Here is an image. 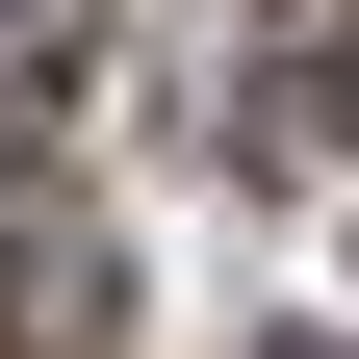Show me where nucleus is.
Masks as SVG:
<instances>
[{"mask_svg":"<svg viewBox=\"0 0 359 359\" xmlns=\"http://www.w3.org/2000/svg\"><path fill=\"white\" fill-rule=\"evenodd\" d=\"M257 103H283V128H359V0H308L283 52H257Z\"/></svg>","mask_w":359,"mask_h":359,"instance_id":"1","label":"nucleus"},{"mask_svg":"<svg viewBox=\"0 0 359 359\" xmlns=\"http://www.w3.org/2000/svg\"><path fill=\"white\" fill-rule=\"evenodd\" d=\"M77 103V0H0V128H52Z\"/></svg>","mask_w":359,"mask_h":359,"instance_id":"2","label":"nucleus"}]
</instances>
